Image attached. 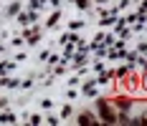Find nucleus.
Listing matches in <instances>:
<instances>
[{"instance_id": "f257e3e1", "label": "nucleus", "mask_w": 147, "mask_h": 126, "mask_svg": "<svg viewBox=\"0 0 147 126\" xmlns=\"http://www.w3.org/2000/svg\"><path fill=\"white\" fill-rule=\"evenodd\" d=\"M99 116H102V121H109V124L117 121V116H114V111H112V106L104 103V101H99Z\"/></svg>"}, {"instance_id": "7ed1b4c3", "label": "nucleus", "mask_w": 147, "mask_h": 126, "mask_svg": "<svg viewBox=\"0 0 147 126\" xmlns=\"http://www.w3.org/2000/svg\"><path fill=\"white\" fill-rule=\"evenodd\" d=\"M117 106H122V109H129V101H127V98H119Z\"/></svg>"}, {"instance_id": "f03ea898", "label": "nucleus", "mask_w": 147, "mask_h": 126, "mask_svg": "<svg viewBox=\"0 0 147 126\" xmlns=\"http://www.w3.org/2000/svg\"><path fill=\"white\" fill-rule=\"evenodd\" d=\"M79 121H81V124H96V119H94V116H89V113H84Z\"/></svg>"}]
</instances>
